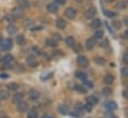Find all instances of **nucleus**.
I'll use <instances>...</instances> for the list:
<instances>
[{
    "label": "nucleus",
    "instance_id": "obj_15",
    "mask_svg": "<svg viewBox=\"0 0 128 118\" xmlns=\"http://www.w3.org/2000/svg\"><path fill=\"white\" fill-rule=\"evenodd\" d=\"M15 40H16V43L19 44V45H23V44H25V37H24L23 34H19V35H17L16 38H15Z\"/></svg>",
    "mask_w": 128,
    "mask_h": 118
},
{
    "label": "nucleus",
    "instance_id": "obj_33",
    "mask_svg": "<svg viewBox=\"0 0 128 118\" xmlns=\"http://www.w3.org/2000/svg\"><path fill=\"white\" fill-rule=\"evenodd\" d=\"M70 116H73V117H80V116H81V112L75 110V111H73V112L70 113Z\"/></svg>",
    "mask_w": 128,
    "mask_h": 118
},
{
    "label": "nucleus",
    "instance_id": "obj_54",
    "mask_svg": "<svg viewBox=\"0 0 128 118\" xmlns=\"http://www.w3.org/2000/svg\"><path fill=\"white\" fill-rule=\"evenodd\" d=\"M107 1H110V0H107Z\"/></svg>",
    "mask_w": 128,
    "mask_h": 118
},
{
    "label": "nucleus",
    "instance_id": "obj_3",
    "mask_svg": "<svg viewBox=\"0 0 128 118\" xmlns=\"http://www.w3.org/2000/svg\"><path fill=\"white\" fill-rule=\"evenodd\" d=\"M1 61L4 63L5 68H7V66H10V64L13 62V56L10 55V54H7V55H5V56L1 59Z\"/></svg>",
    "mask_w": 128,
    "mask_h": 118
},
{
    "label": "nucleus",
    "instance_id": "obj_36",
    "mask_svg": "<svg viewBox=\"0 0 128 118\" xmlns=\"http://www.w3.org/2000/svg\"><path fill=\"white\" fill-rule=\"evenodd\" d=\"M84 109H85L86 111L90 112V111L92 110V105H91V104H89V103H86V104L84 105Z\"/></svg>",
    "mask_w": 128,
    "mask_h": 118
},
{
    "label": "nucleus",
    "instance_id": "obj_10",
    "mask_svg": "<svg viewBox=\"0 0 128 118\" xmlns=\"http://www.w3.org/2000/svg\"><path fill=\"white\" fill-rule=\"evenodd\" d=\"M66 25H67V23H66V21H65L63 18H58V19L56 20V27H57V28H59V29H64V28L66 27Z\"/></svg>",
    "mask_w": 128,
    "mask_h": 118
},
{
    "label": "nucleus",
    "instance_id": "obj_22",
    "mask_svg": "<svg viewBox=\"0 0 128 118\" xmlns=\"http://www.w3.org/2000/svg\"><path fill=\"white\" fill-rule=\"evenodd\" d=\"M9 97V92L7 90H0V99L1 100H6Z\"/></svg>",
    "mask_w": 128,
    "mask_h": 118
},
{
    "label": "nucleus",
    "instance_id": "obj_16",
    "mask_svg": "<svg viewBox=\"0 0 128 118\" xmlns=\"http://www.w3.org/2000/svg\"><path fill=\"white\" fill-rule=\"evenodd\" d=\"M94 46H95V40L93 38H89V39L86 40V48L88 50L92 49Z\"/></svg>",
    "mask_w": 128,
    "mask_h": 118
},
{
    "label": "nucleus",
    "instance_id": "obj_43",
    "mask_svg": "<svg viewBox=\"0 0 128 118\" xmlns=\"http://www.w3.org/2000/svg\"><path fill=\"white\" fill-rule=\"evenodd\" d=\"M55 2L57 3V4H65V2H66V0H55Z\"/></svg>",
    "mask_w": 128,
    "mask_h": 118
},
{
    "label": "nucleus",
    "instance_id": "obj_42",
    "mask_svg": "<svg viewBox=\"0 0 128 118\" xmlns=\"http://www.w3.org/2000/svg\"><path fill=\"white\" fill-rule=\"evenodd\" d=\"M122 94H123V97H124L125 99H128V89H126V90H124Z\"/></svg>",
    "mask_w": 128,
    "mask_h": 118
},
{
    "label": "nucleus",
    "instance_id": "obj_40",
    "mask_svg": "<svg viewBox=\"0 0 128 118\" xmlns=\"http://www.w3.org/2000/svg\"><path fill=\"white\" fill-rule=\"evenodd\" d=\"M6 19H7L10 23H12V22H13V20H14V17H13V15H12V16H11V15H7Z\"/></svg>",
    "mask_w": 128,
    "mask_h": 118
},
{
    "label": "nucleus",
    "instance_id": "obj_35",
    "mask_svg": "<svg viewBox=\"0 0 128 118\" xmlns=\"http://www.w3.org/2000/svg\"><path fill=\"white\" fill-rule=\"evenodd\" d=\"M76 89L78 90V92H81V93H85V92H86V89H85L83 86H81V85L76 86Z\"/></svg>",
    "mask_w": 128,
    "mask_h": 118
},
{
    "label": "nucleus",
    "instance_id": "obj_21",
    "mask_svg": "<svg viewBox=\"0 0 128 118\" xmlns=\"http://www.w3.org/2000/svg\"><path fill=\"white\" fill-rule=\"evenodd\" d=\"M97 102H98L97 97H95V96H93V95H91V96H89V97L87 98V103H89V104H91V105L97 104Z\"/></svg>",
    "mask_w": 128,
    "mask_h": 118
},
{
    "label": "nucleus",
    "instance_id": "obj_12",
    "mask_svg": "<svg viewBox=\"0 0 128 118\" xmlns=\"http://www.w3.org/2000/svg\"><path fill=\"white\" fill-rule=\"evenodd\" d=\"M105 107H106L109 111H114V110L117 109V104H116L114 101H109V102L106 103Z\"/></svg>",
    "mask_w": 128,
    "mask_h": 118
},
{
    "label": "nucleus",
    "instance_id": "obj_29",
    "mask_svg": "<svg viewBox=\"0 0 128 118\" xmlns=\"http://www.w3.org/2000/svg\"><path fill=\"white\" fill-rule=\"evenodd\" d=\"M102 94H103L104 96H108V95H110V94H111V89L108 88V87L103 88V89H102Z\"/></svg>",
    "mask_w": 128,
    "mask_h": 118
},
{
    "label": "nucleus",
    "instance_id": "obj_14",
    "mask_svg": "<svg viewBox=\"0 0 128 118\" xmlns=\"http://www.w3.org/2000/svg\"><path fill=\"white\" fill-rule=\"evenodd\" d=\"M6 31H7V33H9L10 35H13V34H15V33L17 32V27H16L15 25H13V24H10V25L7 26Z\"/></svg>",
    "mask_w": 128,
    "mask_h": 118
},
{
    "label": "nucleus",
    "instance_id": "obj_52",
    "mask_svg": "<svg viewBox=\"0 0 128 118\" xmlns=\"http://www.w3.org/2000/svg\"><path fill=\"white\" fill-rule=\"evenodd\" d=\"M0 49H2V48H1V44H0Z\"/></svg>",
    "mask_w": 128,
    "mask_h": 118
},
{
    "label": "nucleus",
    "instance_id": "obj_17",
    "mask_svg": "<svg viewBox=\"0 0 128 118\" xmlns=\"http://www.w3.org/2000/svg\"><path fill=\"white\" fill-rule=\"evenodd\" d=\"M103 81H104V83H106V84H111V83H113V81H114V77H113V75H111V74H107V75H105V77L103 78Z\"/></svg>",
    "mask_w": 128,
    "mask_h": 118
},
{
    "label": "nucleus",
    "instance_id": "obj_8",
    "mask_svg": "<svg viewBox=\"0 0 128 118\" xmlns=\"http://www.w3.org/2000/svg\"><path fill=\"white\" fill-rule=\"evenodd\" d=\"M46 8H47V11L50 13H56L58 11V6L56 3H49Z\"/></svg>",
    "mask_w": 128,
    "mask_h": 118
},
{
    "label": "nucleus",
    "instance_id": "obj_48",
    "mask_svg": "<svg viewBox=\"0 0 128 118\" xmlns=\"http://www.w3.org/2000/svg\"><path fill=\"white\" fill-rule=\"evenodd\" d=\"M43 118H53V117L52 116H49V115H45Z\"/></svg>",
    "mask_w": 128,
    "mask_h": 118
},
{
    "label": "nucleus",
    "instance_id": "obj_46",
    "mask_svg": "<svg viewBox=\"0 0 128 118\" xmlns=\"http://www.w3.org/2000/svg\"><path fill=\"white\" fill-rule=\"evenodd\" d=\"M124 23H125L126 26H128V17H125L124 18Z\"/></svg>",
    "mask_w": 128,
    "mask_h": 118
},
{
    "label": "nucleus",
    "instance_id": "obj_13",
    "mask_svg": "<svg viewBox=\"0 0 128 118\" xmlns=\"http://www.w3.org/2000/svg\"><path fill=\"white\" fill-rule=\"evenodd\" d=\"M23 97H24V95H23L22 93H16V94L13 96L12 101H13V103H19V102L23 101Z\"/></svg>",
    "mask_w": 128,
    "mask_h": 118
},
{
    "label": "nucleus",
    "instance_id": "obj_30",
    "mask_svg": "<svg viewBox=\"0 0 128 118\" xmlns=\"http://www.w3.org/2000/svg\"><path fill=\"white\" fill-rule=\"evenodd\" d=\"M112 25H113V27L116 28V29H120V27H121V23H120L118 20H114V21L112 22Z\"/></svg>",
    "mask_w": 128,
    "mask_h": 118
},
{
    "label": "nucleus",
    "instance_id": "obj_47",
    "mask_svg": "<svg viewBox=\"0 0 128 118\" xmlns=\"http://www.w3.org/2000/svg\"><path fill=\"white\" fill-rule=\"evenodd\" d=\"M124 35H125L126 38H128V30H126V31L124 32Z\"/></svg>",
    "mask_w": 128,
    "mask_h": 118
},
{
    "label": "nucleus",
    "instance_id": "obj_44",
    "mask_svg": "<svg viewBox=\"0 0 128 118\" xmlns=\"http://www.w3.org/2000/svg\"><path fill=\"white\" fill-rule=\"evenodd\" d=\"M84 83H85V85H88L89 87H92V86H93V85H92V83H91L90 81H86V80H85V81H84Z\"/></svg>",
    "mask_w": 128,
    "mask_h": 118
},
{
    "label": "nucleus",
    "instance_id": "obj_6",
    "mask_svg": "<svg viewBox=\"0 0 128 118\" xmlns=\"http://www.w3.org/2000/svg\"><path fill=\"white\" fill-rule=\"evenodd\" d=\"M26 62L28 64V66H30V67H36L37 64H38L37 60H36V58L34 56H28L27 59H26Z\"/></svg>",
    "mask_w": 128,
    "mask_h": 118
},
{
    "label": "nucleus",
    "instance_id": "obj_26",
    "mask_svg": "<svg viewBox=\"0 0 128 118\" xmlns=\"http://www.w3.org/2000/svg\"><path fill=\"white\" fill-rule=\"evenodd\" d=\"M46 44L48 45V46H51V47H55V46H57V42L54 40V39H46Z\"/></svg>",
    "mask_w": 128,
    "mask_h": 118
},
{
    "label": "nucleus",
    "instance_id": "obj_32",
    "mask_svg": "<svg viewBox=\"0 0 128 118\" xmlns=\"http://www.w3.org/2000/svg\"><path fill=\"white\" fill-rule=\"evenodd\" d=\"M104 13H105V15L107 16V17H114L115 16V13L114 12H112V11H109V10H105L104 11Z\"/></svg>",
    "mask_w": 128,
    "mask_h": 118
},
{
    "label": "nucleus",
    "instance_id": "obj_23",
    "mask_svg": "<svg viewBox=\"0 0 128 118\" xmlns=\"http://www.w3.org/2000/svg\"><path fill=\"white\" fill-rule=\"evenodd\" d=\"M58 111H59L61 114H63V115L68 114V109H67V107H66L65 105H60V106L58 107Z\"/></svg>",
    "mask_w": 128,
    "mask_h": 118
},
{
    "label": "nucleus",
    "instance_id": "obj_38",
    "mask_svg": "<svg viewBox=\"0 0 128 118\" xmlns=\"http://www.w3.org/2000/svg\"><path fill=\"white\" fill-rule=\"evenodd\" d=\"M20 6H23V7H28L29 6V4H28V2L27 1H25V0H20Z\"/></svg>",
    "mask_w": 128,
    "mask_h": 118
},
{
    "label": "nucleus",
    "instance_id": "obj_18",
    "mask_svg": "<svg viewBox=\"0 0 128 118\" xmlns=\"http://www.w3.org/2000/svg\"><path fill=\"white\" fill-rule=\"evenodd\" d=\"M65 42H66V44H67L68 47H74V45H75V39L73 37H71V36L67 37L66 40H65Z\"/></svg>",
    "mask_w": 128,
    "mask_h": 118
},
{
    "label": "nucleus",
    "instance_id": "obj_19",
    "mask_svg": "<svg viewBox=\"0 0 128 118\" xmlns=\"http://www.w3.org/2000/svg\"><path fill=\"white\" fill-rule=\"evenodd\" d=\"M7 88H8V90H9V91H17V90H18V88H19V86H18V84H17V83L11 82V83H9V84H8Z\"/></svg>",
    "mask_w": 128,
    "mask_h": 118
},
{
    "label": "nucleus",
    "instance_id": "obj_25",
    "mask_svg": "<svg viewBox=\"0 0 128 118\" xmlns=\"http://www.w3.org/2000/svg\"><path fill=\"white\" fill-rule=\"evenodd\" d=\"M127 5H128V1L123 0V1H120V2L117 4V8H119V9H124V8L127 7Z\"/></svg>",
    "mask_w": 128,
    "mask_h": 118
},
{
    "label": "nucleus",
    "instance_id": "obj_20",
    "mask_svg": "<svg viewBox=\"0 0 128 118\" xmlns=\"http://www.w3.org/2000/svg\"><path fill=\"white\" fill-rule=\"evenodd\" d=\"M91 26H92L93 28H99V27L101 26V20L98 19V18L93 19L92 22H91Z\"/></svg>",
    "mask_w": 128,
    "mask_h": 118
},
{
    "label": "nucleus",
    "instance_id": "obj_53",
    "mask_svg": "<svg viewBox=\"0 0 128 118\" xmlns=\"http://www.w3.org/2000/svg\"><path fill=\"white\" fill-rule=\"evenodd\" d=\"M77 1H81V0H77Z\"/></svg>",
    "mask_w": 128,
    "mask_h": 118
},
{
    "label": "nucleus",
    "instance_id": "obj_24",
    "mask_svg": "<svg viewBox=\"0 0 128 118\" xmlns=\"http://www.w3.org/2000/svg\"><path fill=\"white\" fill-rule=\"evenodd\" d=\"M76 77L78 79L82 80V81H85L87 79V75L85 73H83V72H76Z\"/></svg>",
    "mask_w": 128,
    "mask_h": 118
},
{
    "label": "nucleus",
    "instance_id": "obj_27",
    "mask_svg": "<svg viewBox=\"0 0 128 118\" xmlns=\"http://www.w3.org/2000/svg\"><path fill=\"white\" fill-rule=\"evenodd\" d=\"M37 115H38L37 111L35 109H31L28 113V118H37Z\"/></svg>",
    "mask_w": 128,
    "mask_h": 118
},
{
    "label": "nucleus",
    "instance_id": "obj_1",
    "mask_svg": "<svg viewBox=\"0 0 128 118\" xmlns=\"http://www.w3.org/2000/svg\"><path fill=\"white\" fill-rule=\"evenodd\" d=\"M1 48L4 49V50H10L13 46V43H12V40L10 38H6V39H3L1 42Z\"/></svg>",
    "mask_w": 128,
    "mask_h": 118
},
{
    "label": "nucleus",
    "instance_id": "obj_5",
    "mask_svg": "<svg viewBox=\"0 0 128 118\" xmlns=\"http://www.w3.org/2000/svg\"><path fill=\"white\" fill-rule=\"evenodd\" d=\"M77 63H78L81 67H86V66L88 65L89 61H88V59H87L85 56H79V57L77 58Z\"/></svg>",
    "mask_w": 128,
    "mask_h": 118
},
{
    "label": "nucleus",
    "instance_id": "obj_11",
    "mask_svg": "<svg viewBox=\"0 0 128 118\" xmlns=\"http://www.w3.org/2000/svg\"><path fill=\"white\" fill-rule=\"evenodd\" d=\"M39 96H40V94H39V92L37 90H35V89L30 90V92H29V98L31 100H37L39 98Z\"/></svg>",
    "mask_w": 128,
    "mask_h": 118
},
{
    "label": "nucleus",
    "instance_id": "obj_34",
    "mask_svg": "<svg viewBox=\"0 0 128 118\" xmlns=\"http://www.w3.org/2000/svg\"><path fill=\"white\" fill-rule=\"evenodd\" d=\"M121 73H122L123 76L128 77V67H123L122 70H121Z\"/></svg>",
    "mask_w": 128,
    "mask_h": 118
},
{
    "label": "nucleus",
    "instance_id": "obj_9",
    "mask_svg": "<svg viewBox=\"0 0 128 118\" xmlns=\"http://www.w3.org/2000/svg\"><path fill=\"white\" fill-rule=\"evenodd\" d=\"M95 14H96V9H95L94 7L88 8V9L86 10V12H85L86 18H93V17L95 16Z\"/></svg>",
    "mask_w": 128,
    "mask_h": 118
},
{
    "label": "nucleus",
    "instance_id": "obj_50",
    "mask_svg": "<svg viewBox=\"0 0 128 118\" xmlns=\"http://www.w3.org/2000/svg\"><path fill=\"white\" fill-rule=\"evenodd\" d=\"M0 40H1V34H0ZM0 42H1V41H0Z\"/></svg>",
    "mask_w": 128,
    "mask_h": 118
},
{
    "label": "nucleus",
    "instance_id": "obj_7",
    "mask_svg": "<svg viewBox=\"0 0 128 118\" xmlns=\"http://www.w3.org/2000/svg\"><path fill=\"white\" fill-rule=\"evenodd\" d=\"M27 109H28V104H27L26 102H24V101H21V102H19V103H18V106H17V110H18L19 112L23 113V112L27 111Z\"/></svg>",
    "mask_w": 128,
    "mask_h": 118
},
{
    "label": "nucleus",
    "instance_id": "obj_2",
    "mask_svg": "<svg viewBox=\"0 0 128 118\" xmlns=\"http://www.w3.org/2000/svg\"><path fill=\"white\" fill-rule=\"evenodd\" d=\"M23 14H24V10H23V8H21V7H15V8H13V10H12V15H13V17L15 18H20V17H22L23 16Z\"/></svg>",
    "mask_w": 128,
    "mask_h": 118
},
{
    "label": "nucleus",
    "instance_id": "obj_37",
    "mask_svg": "<svg viewBox=\"0 0 128 118\" xmlns=\"http://www.w3.org/2000/svg\"><path fill=\"white\" fill-rule=\"evenodd\" d=\"M122 59H123V62H124L126 65H128V53H125V54L123 55Z\"/></svg>",
    "mask_w": 128,
    "mask_h": 118
},
{
    "label": "nucleus",
    "instance_id": "obj_49",
    "mask_svg": "<svg viewBox=\"0 0 128 118\" xmlns=\"http://www.w3.org/2000/svg\"><path fill=\"white\" fill-rule=\"evenodd\" d=\"M1 118H9V117H7V116H3V117H1Z\"/></svg>",
    "mask_w": 128,
    "mask_h": 118
},
{
    "label": "nucleus",
    "instance_id": "obj_41",
    "mask_svg": "<svg viewBox=\"0 0 128 118\" xmlns=\"http://www.w3.org/2000/svg\"><path fill=\"white\" fill-rule=\"evenodd\" d=\"M54 40H55V41H56V40H61V36H60V34L55 33V34H54Z\"/></svg>",
    "mask_w": 128,
    "mask_h": 118
},
{
    "label": "nucleus",
    "instance_id": "obj_51",
    "mask_svg": "<svg viewBox=\"0 0 128 118\" xmlns=\"http://www.w3.org/2000/svg\"><path fill=\"white\" fill-rule=\"evenodd\" d=\"M111 118H117V117H114V116H113V117H111Z\"/></svg>",
    "mask_w": 128,
    "mask_h": 118
},
{
    "label": "nucleus",
    "instance_id": "obj_39",
    "mask_svg": "<svg viewBox=\"0 0 128 118\" xmlns=\"http://www.w3.org/2000/svg\"><path fill=\"white\" fill-rule=\"evenodd\" d=\"M82 50V47H81V45H74V51L75 52H80Z\"/></svg>",
    "mask_w": 128,
    "mask_h": 118
},
{
    "label": "nucleus",
    "instance_id": "obj_28",
    "mask_svg": "<svg viewBox=\"0 0 128 118\" xmlns=\"http://www.w3.org/2000/svg\"><path fill=\"white\" fill-rule=\"evenodd\" d=\"M103 35H104V32H103L102 30H98V31H96V32L94 33V37H95L96 39H100V38H102Z\"/></svg>",
    "mask_w": 128,
    "mask_h": 118
},
{
    "label": "nucleus",
    "instance_id": "obj_45",
    "mask_svg": "<svg viewBox=\"0 0 128 118\" xmlns=\"http://www.w3.org/2000/svg\"><path fill=\"white\" fill-rule=\"evenodd\" d=\"M0 77H1V78H8V75L3 73V74H0Z\"/></svg>",
    "mask_w": 128,
    "mask_h": 118
},
{
    "label": "nucleus",
    "instance_id": "obj_31",
    "mask_svg": "<svg viewBox=\"0 0 128 118\" xmlns=\"http://www.w3.org/2000/svg\"><path fill=\"white\" fill-rule=\"evenodd\" d=\"M95 62H96L97 64H99V65H103V64L105 63V60H104V58H102V57H98V58L95 59Z\"/></svg>",
    "mask_w": 128,
    "mask_h": 118
},
{
    "label": "nucleus",
    "instance_id": "obj_4",
    "mask_svg": "<svg viewBox=\"0 0 128 118\" xmlns=\"http://www.w3.org/2000/svg\"><path fill=\"white\" fill-rule=\"evenodd\" d=\"M65 16L69 19H73L75 16H76V10L72 7H68L66 10H65Z\"/></svg>",
    "mask_w": 128,
    "mask_h": 118
}]
</instances>
